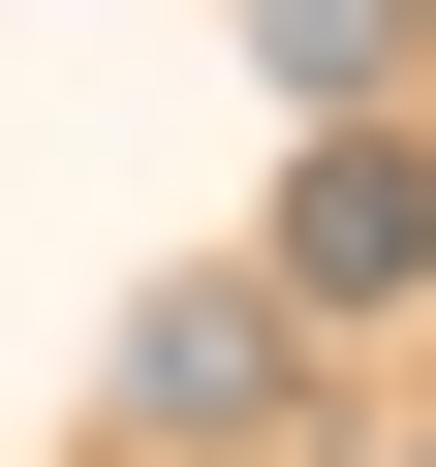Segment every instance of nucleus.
Wrapping results in <instances>:
<instances>
[{
	"label": "nucleus",
	"mask_w": 436,
	"mask_h": 467,
	"mask_svg": "<svg viewBox=\"0 0 436 467\" xmlns=\"http://www.w3.org/2000/svg\"><path fill=\"white\" fill-rule=\"evenodd\" d=\"M250 281H281V312H405V281H436V156L312 125V156H281V250H250Z\"/></svg>",
	"instance_id": "1"
},
{
	"label": "nucleus",
	"mask_w": 436,
	"mask_h": 467,
	"mask_svg": "<svg viewBox=\"0 0 436 467\" xmlns=\"http://www.w3.org/2000/svg\"><path fill=\"white\" fill-rule=\"evenodd\" d=\"M281 374H312V343H281V281H156V312H125V405H156V436H250Z\"/></svg>",
	"instance_id": "2"
},
{
	"label": "nucleus",
	"mask_w": 436,
	"mask_h": 467,
	"mask_svg": "<svg viewBox=\"0 0 436 467\" xmlns=\"http://www.w3.org/2000/svg\"><path fill=\"white\" fill-rule=\"evenodd\" d=\"M405 32H436V0H250V63H281V94H374Z\"/></svg>",
	"instance_id": "3"
}]
</instances>
